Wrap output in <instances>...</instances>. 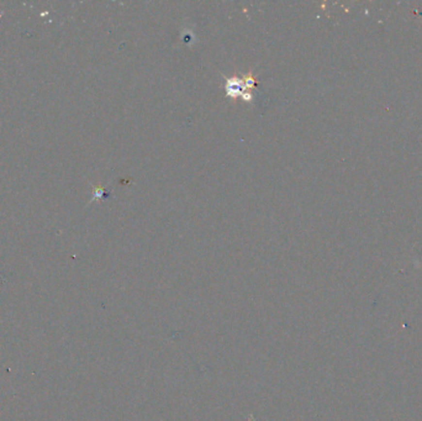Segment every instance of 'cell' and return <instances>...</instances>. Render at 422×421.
I'll return each instance as SVG.
<instances>
[{
	"label": "cell",
	"instance_id": "obj_1",
	"mask_svg": "<svg viewBox=\"0 0 422 421\" xmlns=\"http://www.w3.org/2000/svg\"><path fill=\"white\" fill-rule=\"evenodd\" d=\"M225 92H226V97L233 99V100H236V99L238 98H242L246 93H252L246 89L243 78H240V77L226 78V83H225Z\"/></svg>",
	"mask_w": 422,
	"mask_h": 421
}]
</instances>
